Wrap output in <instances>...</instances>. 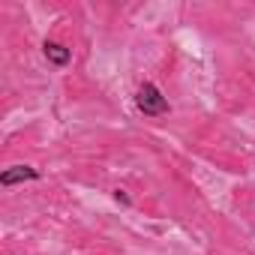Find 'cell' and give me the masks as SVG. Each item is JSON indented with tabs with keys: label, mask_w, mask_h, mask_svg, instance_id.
Here are the masks:
<instances>
[{
	"label": "cell",
	"mask_w": 255,
	"mask_h": 255,
	"mask_svg": "<svg viewBox=\"0 0 255 255\" xmlns=\"http://www.w3.org/2000/svg\"><path fill=\"white\" fill-rule=\"evenodd\" d=\"M135 105H138V111H144L147 117H159V114L168 111V99L162 96V90H159L153 81H144V84L138 87Z\"/></svg>",
	"instance_id": "6da1fadb"
},
{
	"label": "cell",
	"mask_w": 255,
	"mask_h": 255,
	"mask_svg": "<svg viewBox=\"0 0 255 255\" xmlns=\"http://www.w3.org/2000/svg\"><path fill=\"white\" fill-rule=\"evenodd\" d=\"M24 180H39V171L30 168V165H12L0 174V183L3 186H15V183H24Z\"/></svg>",
	"instance_id": "7a4b0ae2"
},
{
	"label": "cell",
	"mask_w": 255,
	"mask_h": 255,
	"mask_svg": "<svg viewBox=\"0 0 255 255\" xmlns=\"http://www.w3.org/2000/svg\"><path fill=\"white\" fill-rule=\"evenodd\" d=\"M42 51H45L48 63H54V66H66V63L72 60V51H69L66 45H60V42H45Z\"/></svg>",
	"instance_id": "3957f363"
},
{
	"label": "cell",
	"mask_w": 255,
	"mask_h": 255,
	"mask_svg": "<svg viewBox=\"0 0 255 255\" xmlns=\"http://www.w3.org/2000/svg\"><path fill=\"white\" fill-rule=\"evenodd\" d=\"M114 198H117V201H120V204H129V195H126V192H123V189H117V192H114Z\"/></svg>",
	"instance_id": "277c9868"
}]
</instances>
